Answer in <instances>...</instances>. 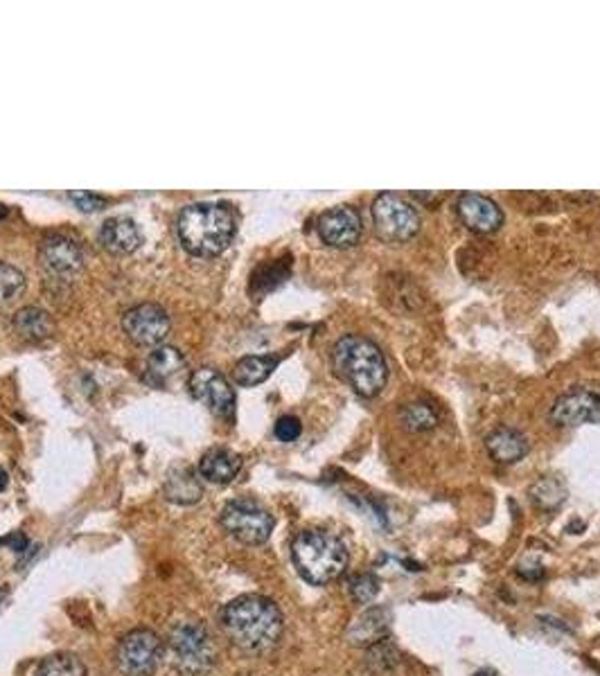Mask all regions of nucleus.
<instances>
[{
    "mask_svg": "<svg viewBox=\"0 0 600 676\" xmlns=\"http://www.w3.org/2000/svg\"><path fill=\"white\" fill-rule=\"evenodd\" d=\"M221 629L238 650L265 654L278 645L285 620L274 599L265 595H240L223 607Z\"/></svg>",
    "mask_w": 600,
    "mask_h": 676,
    "instance_id": "1",
    "label": "nucleus"
},
{
    "mask_svg": "<svg viewBox=\"0 0 600 676\" xmlns=\"http://www.w3.org/2000/svg\"><path fill=\"white\" fill-rule=\"evenodd\" d=\"M183 248L195 257H215L229 248L238 233V219L227 203H195L183 208L176 221Z\"/></svg>",
    "mask_w": 600,
    "mask_h": 676,
    "instance_id": "2",
    "label": "nucleus"
},
{
    "mask_svg": "<svg viewBox=\"0 0 600 676\" xmlns=\"http://www.w3.org/2000/svg\"><path fill=\"white\" fill-rule=\"evenodd\" d=\"M332 363L339 377L361 397H378L389 382V365L370 338L348 334L336 341Z\"/></svg>",
    "mask_w": 600,
    "mask_h": 676,
    "instance_id": "3",
    "label": "nucleus"
},
{
    "mask_svg": "<svg viewBox=\"0 0 600 676\" xmlns=\"http://www.w3.org/2000/svg\"><path fill=\"white\" fill-rule=\"evenodd\" d=\"M291 559L300 578L314 586H323L342 578L348 567V550L332 533L303 531L291 544Z\"/></svg>",
    "mask_w": 600,
    "mask_h": 676,
    "instance_id": "4",
    "label": "nucleus"
},
{
    "mask_svg": "<svg viewBox=\"0 0 600 676\" xmlns=\"http://www.w3.org/2000/svg\"><path fill=\"white\" fill-rule=\"evenodd\" d=\"M168 656L183 676H204L217 663L210 631L201 622H181L168 636Z\"/></svg>",
    "mask_w": 600,
    "mask_h": 676,
    "instance_id": "5",
    "label": "nucleus"
},
{
    "mask_svg": "<svg viewBox=\"0 0 600 676\" xmlns=\"http://www.w3.org/2000/svg\"><path fill=\"white\" fill-rule=\"evenodd\" d=\"M221 525L238 541L246 546H259L269 541L276 521L262 503L253 499H235L223 505Z\"/></svg>",
    "mask_w": 600,
    "mask_h": 676,
    "instance_id": "6",
    "label": "nucleus"
},
{
    "mask_svg": "<svg viewBox=\"0 0 600 676\" xmlns=\"http://www.w3.org/2000/svg\"><path fill=\"white\" fill-rule=\"evenodd\" d=\"M372 223L378 237L389 244H402L420 231L416 208L395 193H382L372 201Z\"/></svg>",
    "mask_w": 600,
    "mask_h": 676,
    "instance_id": "7",
    "label": "nucleus"
},
{
    "mask_svg": "<svg viewBox=\"0 0 600 676\" xmlns=\"http://www.w3.org/2000/svg\"><path fill=\"white\" fill-rule=\"evenodd\" d=\"M163 658V641L157 631L138 627L123 636L116 661L127 676H152Z\"/></svg>",
    "mask_w": 600,
    "mask_h": 676,
    "instance_id": "8",
    "label": "nucleus"
},
{
    "mask_svg": "<svg viewBox=\"0 0 600 676\" xmlns=\"http://www.w3.org/2000/svg\"><path fill=\"white\" fill-rule=\"evenodd\" d=\"M319 235L327 246L350 248L364 233L361 214L353 206H336L319 217Z\"/></svg>",
    "mask_w": 600,
    "mask_h": 676,
    "instance_id": "9",
    "label": "nucleus"
},
{
    "mask_svg": "<svg viewBox=\"0 0 600 676\" xmlns=\"http://www.w3.org/2000/svg\"><path fill=\"white\" fill-rule=\"evenodd\" d=\"M191 388L197 399H201L219 418H233L235 393L227 377L215 368H199L193 372Z\"/></svg>",
    "mask_w": 600,
    "mask_h": 676,
    "instance_id": "10",
    "label": "nucleus"
},
{
    "mask_svg": "<svg viewBox=\"0 0 600 676\" xmlns=\"http://www.w3.org/2000/svg\"><path fill=\"white\" fill-rule=\"evenodd\" d=\"M551 420L559 427L600 424V395L576 388L557 397L551 408Z\"/></svg>",
    "mask_w": 600,
    "mask_h": 676,
    "instance_id": "11",
    "label": "nucleus"
},
{
    "mask_svg": "<svg viewBox=\"0 0 600 676\" xmlns=\"http://www.w3.org/2000/svg\"><path fill=\"white\" fill-rule=\"evenodd\" d=\"M125 334L138 346H159L170 334V318L159 305H138L123 318Z\"/></svg>",
    "mask_w": 600,
    "mask_h": 676,
    "instance_id": "12",
    "label": "nucleus"
},
{
    "mask_svg": "<svg viewBox=\"0 0 600 676\" xmlns=\"http://www.w3.org/2000/svg\"><path fill=\"white\" fill-rule=\"evenodd\" d=\"M42 265L48 271V276L70 280L82 271L84 255H82V248L72 240L64 235H55L46 240L42 246Z\"/></svg>",
    "mask_w": 600,
    "mask_h": 676,
    "instance_id": "13",
    "label": "nucleus"
},
{
    "mask_svg": "<svg viewBox=\"0 0 600 676\" xmlns=\"http://www.w3.org/2000/svg\"><path fill=\"white\" fill-rule=\"evenodd\" d=\"M459 217L474 233H495L499 225L504 223V212L501 208L483 195L465 193L459 199Z\"/></svg>",
    "mask_w": 600,
    "mask_h": 676,
    "instance_id": "14",
    "label": "nucleus"
},
{
    "mask_svg": "<svg viewBox=\"0 0 600 676\" xmlns=\"http://www.w3.org/2000/svg\"><path fill=\"white\" fill-rule=\"evenodd\" d=\"M389 631H391V611L386 607H368L350 625L348 641L357 648H372L382 643Z\"/></svg>",
    "mask_w": 600,
    "mask_h": 676,
    "instance_id": "15",
    "label": "nucleus"
},
{
    "mask_svg": "<svg viewBox=\"0 0 600 676\" xmlns=\"http://www.w3.org/2000/svg\"><path fill=\"white\" fill-rule=\"evenodd\" d=\"M140 242L142 237H140L138 225L127 217H114V219L104 221L102 231H100V244L116 255L134 253L140 246Z\"/></svg>",
    "mask_w": 600,
    "mask_h": 676,
    "instance_id": "16",
    "label": "nucleus"
},
{
    "mask_svg": "<svg viewBox=\"0 0 600 676\" xmlns=\"http://www.w3.org/2000/svg\"><path fill=\"white\" fill-rule=\"evenodd\" d=\"M185 370V359L181 357V352L176 348L170 346H161L157 348L147 359L145 365V382L152 386H168L174 377Z\"/></svg>",
    "mask_w": 600,
    "mask_h": 676,
    "instance_id": "17",
    "label": "nucleus"
},
{
    "mask_svg": "<svg viewBox=\"0 0 600 676\" xmlns=\"http://www.w3.org/2000/svg\"><path fill=\"white\" fill-rule=\"evenodd\" d=\"M240 469H242V458L229 448H210L199 461V476L217 485H227L235 480Z\"/></svg>",
    "mask_w": 600,
    "mask_h": 676,
    "instance_id": "18",
    "label": "nucleus"
},
{
    "mask_svg": "<svg viewBox=\"0 0 600 676\" xmlns=\"http://www.w3.org/2000/svg\"><path fill=\"white\" fill-rule=\"evenodd\" d=\"M485 446L497 463H506V465L521 461L529 451L527 438L515 429H497L493 435H487Z\"/></svg>",
    "mask_w": 600,
    "mask_h": 676,
    "instance_id": "19",
    "label": "nucleus"
},
{
    "mask_svg": "<svg viewBox=\"0 0 600 676\" xmlns=\"http://www.w3.org/2000/svg\"><path fill=\"white\" fill-rule=\"evenodd\" d=\"M201 494H204V490H201L199 480L195 478L193 469H178V471L170 474V478L165 482V497L172 503L191 505V503H197L201 499Z\"/></svg>",
    "mask_w": 600,
    "mask_h": 676,
    "instance_id": "20",
    "label": "nucleus"
},
{
    "mask_svg": "<svg viewBox=\"0 0 600 676\" xmlns=\"http://www.w3.org/2000/svg\"><path fill=\"white\" fill-rule=\"evenodd\" d=\"M278 361V357H244L235 363L233 380L240 386H257L272 377Z\"/></svg>",
    "mask_w": 600,
    "mask_h": 676,
    "instance_id": "21",
    "label": "nucleus"
},
{
    "mask_svg": "<svg viewBox=\"0 0 600 676\" xmlns=\"http://www.w3.org/2000/svg\"><path fill=\"white\" fill-rule=\"evenodd\" d=\"M14 327L25 341H44L53 334V320L50 316L39 307H25L16 314Z\"/></svg>",
    "mask_w": 600,
    "mask_h": 676,
    "instance_id": "22",
    "label": "nucleus"
},
{
    "mask_svg": "<svg viewBox=\"0 0 600 676\" xmlns=\"http://www.w3.org/2000/svg\"><path fill=\"white\" fill-rule=\"evenodd\" d=\"M89 669L84 661L78 654L59 652L46 656L39 667H36V676H86Z\"/></svg>",
    "mask_w": 600,
    "mask_h": 676,
    "instance_id": "23",
    "label": "nucleus"
},
{
    "mask_svg": "<svg viewBox=\"0 0 600 676\" xmlns=\"http://www.w3.org/2000/svg\"><path fill=\"white\" fill-rule=\"evenodd\" d=\"M402 424L404 429L414 431V433H420V431H429L438 424V416L436 410L423 401H414V404H406L404 410H402Z\"/></svg>",
    "mask_w": 600,
    "mask_h": 676,
    "instance_id": "24",
    "label": "nucleus"
},
{
    "mask_svg": "<svg viewBox=\"0 0 600 676\" xmlns=\"http://www.w3.org/2000/svg\"><path fill=\"white\" fill-rule=\"evenodd\" d=\"M531 499L535 501V505H540L544 510H553L567 499V490L557 478H542L533 485Z\"/></svg>",
    "mask_w": 600,
    "mask_h": 676,
    "instance_id": "25",
    "label": "nucleus"
},
{
    "mask_svg": "<svg viewBox=\"0 0 600 676\" xmlns=\"http://www.w3.org/2000/svg\"><path fill=\"white\" fill-rule=\"evenodd\" d=\"M25 291V278L23 273L8 265V261H0V305L10 303V300L19 298Z\"/></svg>",
    "mask_w": 600,
    "mask_h": 676,
    "instance_id": "26",
    "label": "nucleus"
},
{
    "mask_svg": "<svg viewBox=\"0 0 600 676\" xmlns=\"http://www.w3.org/2000/svg\"><path fill=\"white\" fill-rule=\"evenodd\" d=\"M282 261H276V265H267V267H262V269L255 271L253 282H251L253 293L272 291L274 287H278L280 282L287 280V276H289V261H287V265H282Z\"/></svg>",
    "mask_w": 600,
    "mask_h": 676,
    "instance_id": "27",
    "label": "nucleus"
},
{
    "mask_svg": "<svg viewBox=\"0 0 600 676\" xmlns=\"http://www.w3.org/2000/svg\"><path fill=\"white\" fill-rule=\"evenodd\" d=\"M348 586H350L353 599H355V603H359V605H370L372 599L378 597V593H380V580L374 578L372 573L355 575Z\"/></svg>",
    "mask_w": 600,
    "mask_h": 676,
    "instance_id": "28",
    "label": "nucleus"
},
{
    "mask_svg": "<svg viewBox=\"0 0 600 676\" xmlns=\"http://www.w3.org/2000/svg\"><path fill=\"white\" fill-rule=\"evenodd\" d=\"M300 433H303V424H300L298 418L285 416L276 422V438L280 442H293V440L300 438Z\"/></svg>",
    "mask_w": 600,
    "mask_h": 676,
    "instance_id": "29",
    "label": "nucleus"
},
{
    "mask_svg": "<svg viewBox=\"0 0 600 676\" xmlns=\"http://www.w3.org/2000/svg\"><path fill=\"white\" fill-rule=\"evenodd\" d=\"M70 201L78 203V208L84 210V212H95V210L104 208V203H106L104 197H97L93 193H70Z\"/></svg>",
    "mask_w": 600,
    "mask_h": 676,
    "instance_id": "30",
    "label": "nucleus"
},
{
    "mask_svg": "<svg viewBox=\"0 0 600 676\" xmlns=\"http://www.w3.org/2000/svg\"><path fill=\"white\" fill-rule=\"evenodd\" d=\"M8 544L12 546V550H19V552H23L27 548V539L21 533H14V535H10L5 539H0V546H8Z\"/></svg>",
    "mask_w": 600,
    "mask_h": 676,
    "instance_id": "31",
    "label": "nucleus"
},
{
    "mask_svg": "<svg viewBox=\"0 0 600 676\" xmlns=\"http://www.w3.org/2000/svg\"><path fill=\"white\" fill-rule=\"evenodd\" d=\"M5 487H8V474H5L3 469H0V492H3Z\"/></svg>",
    "mask_w": 600,
    "mask_h": 676,
    "instance_id": "32",
    "label": "nucleus"
},
{
    "mask_svg": "<svg viewBox=\"0 0 600 676\" xmlns=\"http://www.w3.org/2000/svg\"><path fill=\"white\" fill-rule=\"evenodd\" d=\"M476 676H497V672H493V669H481Z\"/></svg>",
    "mask_w": 600,
    "mask_h": 676,
    "instance_id": "33",
    "label": "nucleus"
},
{
    "mask_svg": "<svg viewBox=\"0 0 600 676\" xmlns=\"http://www.w3.org/2000/svg\"><path fill=\"white\" fill-rule=\"evenodd\" d=\"M3 217H8V208L0 206V219H3Z\"/></svg>",
    "mask_w": 600,
    "mask_h": 676,
    "instance_id": "34",
    "label": "nucleus"
}]
</instances>
